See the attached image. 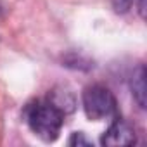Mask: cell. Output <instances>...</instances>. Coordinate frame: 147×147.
Returning <instances> with one entry per match:
<instances>
[{
  "mask_svg": "<svg viewBox=\"0 0 147 147\" xmlns=\"http://www.w3.org/2000/svg\"><path fill=\"white\" fill-rule=\"evenodd\" d=\"M135 0H113V9L116 14H125L131 9Z\"/></svg>",
  "mask_w": 147,
  "mask_h": 147,
  "instance_id": "cell-5",
  "label": "cell"
},
{
  "mask_svg": "<svg viewBox=\"0 0 147 147\" xmlns=\"http://www.w3.org/2000/svg\"><path fill=\"white\" fill-rule=\"evenodd\" d=\"M83 109L88 119L102 121L116 114V99L104 85H90L83 90Z\"/></svg>",
  "mask_w": 147,
  "mask_h": 147,
  "instance_id": "cell-2",
  "label": "cell"
},
{
  "mask_svg": "<svg viewBox=\"0 0 147 147\" xmlns=\"http://www.w3.org/2000/svg\"><path fill=\"white\" fill-rule=\"evenodd\" d=\"M131 95L140 109H145L147 106V87H145V67L140 64L131 75Z\"/></svg>",
  "mask_w": 147,
  "mask_h": 147,
  "instance_id": "cell-4",
  "label": "cell"
},
{
  "mask_svg": "<svg viewBox=\"0 0 147 147\" xmlns=\"http://www.w3.org/2000/svg\"><path fill=\"white\" fill-rule=\"evenodd\" d=\"M135 140H137V135L133 126L125 119H116L102 135L100 144L106 147H123V145L135 144Z\"/></svg>",
  "mask_w": 147,
  "mask_h": 147,
  "instance_id": "cell-3",
  "label": "cell"
},
{
  "mask_svg": "<svg viewBox=\"0 0 147 147\" xmlns=\"http://www.w3.org/2000/svg\"><path fill=\"white\" fill-rule=\"evenodd\" d=\"M67 144H69V145H78V147H80V145H90V142L85 138V135H83L82 131H76V133H73Z\"/></svg>",
  "mask_w": 147,
  "mask_h": 147,
  "instance_id": "cell-6",
  "label": "cell"
},
{
  "mask_svg": "<svg viewBox=\"0 0 147 147\" xmlns=\"http://www.w3.org/2000/svg\"><path fill=\"white\" fill-rule=\"evenodd\" d=\"M64 123V113L52 102H36L28 107V125L40 138L52 142L59 137Z\"/></svg>",
  "mask_w": 147,
  "mask_h": 147,
  "instance_id": "cell-1",
  "label": "cell"
},
{
  "mask_svg": "<svg viewBox=\"0 0 147 147\" xmlns=\"http://www.w3.org/2000/svg\"><path fill=\"white\" fill-rule=\"evenodd\" d=\"M138 14H140V18H145V0L138 2Z\"/></svg>",
  "mask_w": 147,
  "mask_h": 147,
  "instance_id": "cell-7",
  "label": "cell"
}]
</instances>
